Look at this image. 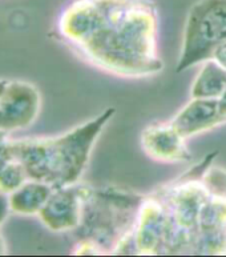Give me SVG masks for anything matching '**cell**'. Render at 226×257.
Masks as SVG:
<instances>
[{"label": "cell", "instance_id": "obj_4", "mask_svg": "<svg viewBox=\"0 0 226 257\" xmlns=\"http://www.w3.org/2000/svg\"><path fill=\"white\" fill-rule=\"evenodd\" d=\"M42 111V93L30 81L7 80L0 93V132L8 135L30 128Z\"/></svg>", "mask_w": 226, "mask_h": 257}, {"label": "cell", "instance_id": "obj_15", "mask_svg": "<svg viewBox=\"0 0 226 257\" xmlns=\"http://www.w3.org/2000/svg\"><path fill=\"white\" fill-rule=\"evenodd\" d=\"M217 101H218L219 115L222 117L223 123H226V91L217 99Z\"/></svg>", "mask_w": 226, "mask_h": 257}, {"label": "cell", "instance_id": "obj_10", "mask_svg": "<svg viewBox=\"0 0 226 257\" xmlns=\"http://www.w3.org/2000/svg\"><path fill=\"white\" fill-rule=\"evenodd\" d=\"M226 91V69L222 65L209 59L193 80L190 95L201 99H218Z\"/></svg>", "mask_w": 226, "mask_h": 257}, {"label": "cell", "instance_id": "obj_8", "mask_svg": "<svg viewBox=\"0 0 226 257\" xmlns=\"http://www.w3.org/2000/svg\"><path fill=\"white\" fill-rule=\"evenodd\" d=\"M170 121L185 139L194 138L225 124L219 115L217 99L201 97H192Z\"/></svg>", "mask_w": 226, "mask_h": 257}, {"label": "cell", "instance_id": "obj_6", "mask_svg": "<svg viewBox=\"0 0 226 257\" xmlns=\"http://www.w3.org/2000/svg\"><path fill=\"white\" fill-rule=\"evenodd\" d=\"M169 215L162 193H156L142 201L133 228L137 253H162Z\"/></svg>", "mask_w": 226, "mask_h": 257}, {"label": "cell", "instance_id": "obj_1", "mask_svg": "<svg viewBox=\"0 0 226 257\" xmlns=\"http://www.w3.org/2000/svg\"><path fill=\"white\" fill-rule=\"evenodd\" d=\"M58 31L85 62L112 75L148 77L164 68L157 8L150 0H73Z\"/></svg>", "mask_w": 226, "mask_h": 257}, {"label": "cell", "instance_id": "obj_16", "mask_svg": "<svg viewBox=\"0 0 226 257\" xmlns=\"http://www.w3.org/2000/svg\"><path fill=\"white\" fill-rule=\"evenodd\" d=\"M7 253V242L4 240V237L0 234V256H4Z\"/></svg>", "mask_w": 226, "mask_h": 257}, {"label": "cell", "instance_id": "obj_14", "mask_svg": "<svg viewBox=\"0 0 226 257\" xmlns=\"http://www.w3.org/2000/svg\"><path fill=\"white\" fill-rule=\"evenodd\" d=\"M213 60L221 64L223 68L226 69V42L222 43L221 46H218L215 48V51L213 52V56H211Z\"/></svg>", "mask_w": 226, "mask_h": 257}, {"label": "cell", "instance_id": "obj_13", "mask_svg": "<svg viewBox=\"0 0 226 257\" xmlns=\"http://www.w3.org/2000/svg\"><path fill=\"white\" fill-rule=\"evenodd\" d=\"M10 213H11V208L8 201V193L0 191V226L3 225Z\"/></svg>", "mask_w": 226, "mask_h": 257}, {"label": "cell", "instance_id": "obj_3", "mask_svg": "<svg viewBox=\"0 0 226 257\" xmlns=\"http://www.w3.org/2000/svg\"><path fill=\"white\" fill-rule=\"evenodd\" d=\"M226 42V0H198L185 22L177 72L211 59L218 46Z\"/></svg>", "mask_w": 226, "mask_h": 257}, {"label": "cell", "instance_id": "obj_7", "mask_svg": "<svg viewBox=\"0 0 226 257\" xmlns=\"http://www.w3.org/2000/svg\"><path fill=\"white\" fill-rule=\"evenodd\" d=\"M186 140L172 121L150 124L141 132L140 143L150 159L162 163H182L192 159Z\"/></svg>", "mask_w": 226, "mask_h": 257}, {"label": "cell", "instance_id": "obj_12", "mask_svg": "<svg viewBox=\"0 0 226 257\" xmlns=\"http://www.w3.org/2000/svg\"><path fill=\"white\" fill-rule=\"evenodd\" d=\"M201 180L209 195L226 199V169L218 167L206 168L201 176Z\"/></svg>", "mask_w": 226, "mask_h": 257}, {"label": "cell", "instance_id": "obj_17", "mask_svg": "<svg viewBox=\"0 0 226 257\" xmlns=\"http://www.w3.org/2000/svg\"><path fill=\"white\" fill-rule=\"evenodd\" d=\"M6 83H7V79H0V93H2V91H3Z\"/></svg>", "mask_w": 226, "mask_h": 257}, {"label": "cell", "instance_id": "obj_9", "mask_svg": "<svg viewBox=\"0 0 226 257\" xmlns=\"http://www.w3.org/2000/svg\"><path fill=\"white\" fill-rule=\"evenodd\" d=\"M54 189L52 185L44 181L27 179L23 184L8 193L11 212L22 216H38Z\"/></svg>", "mask_w": 226, "mask_h": 257}, {"label": "cell", "instance_id": "obj_11", "mask_svg": "<svg viewBox=\"0 0 226 257\" xmlns=\"http://www.w3.org/2000/svg\"><path fill=\"white\" fill-rule=\"evenodd\" d=\"M11 136L0 132V191L10 193L28 177L11 148Z\"/></svg>", "mask_w": 226, "mask_h": 257}, {"label": "cell", "instance_id": "obj_5", "mask_svg": "<svg viewBox=\"0 0 226 257\" xmlns=\"http://www.w3.org/2000/svg\"><path fill=\"white\" fill-rule=\"evenodd\" d=\"M88 191L89 188L79 184L55 188L38 215L43 225L56 233L77 229L83 220Z\"/></svg>", "mask_w": 226, "mask_h": 257}, {"label": "cell", "instance_id": "obj_2", "mask_svg": "<svg viewBox=\"0 0 226 257\" xmlns=\"http://www.w3.org/2000/svg\"><path fill=\"white\" fill-rule=\"evenodd\" d=\"M115 113V108H107L99 116L56 136H11L12 152L23 165L28 179L44 181L54 188L79 184L93 147Z\"/></svg>", "mask_w": 226, "mask_h": 257}]
</instances>
